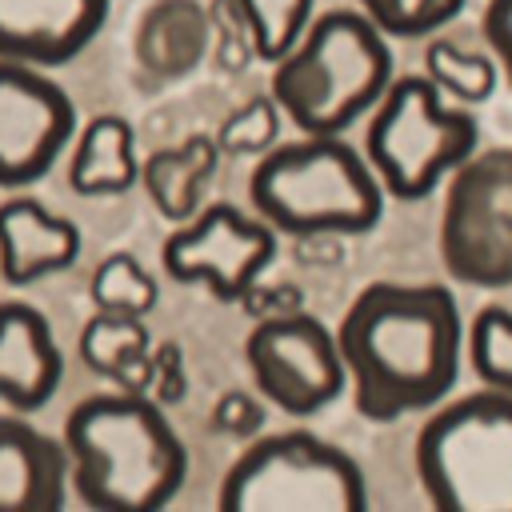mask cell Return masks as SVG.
I'll list each match as a JSON object with an SVG mask.
<instances>
[{
  "mask_svg": "<svg viewBox=\"0 0 512 512\" xmlns=\"http://www.w3.org/2000/svg\"><path fill=\"white\" fill-rule=\"evenodd\" d=\"M440 256L460 284L512 288V144L472 152L448 176Z\"/></svg>",
  "mask_w": 512,
  "mask_h": 512,
  "instance_id": "ba28073f",
  "label": "cell"
},
{
  "mask_svg": "<svg viewBox=\"0 0 512 512\" xmlns=\"http://www.w3.org/2000/svg\"><path fill=\"white\" fill-rule=\"evenodd\" d=\"M80 228L44 208L36 196H8L0 204V280L24 288L76 264Z\"/></svg>",
  "mask_w": 512,
  "mask_h": 512,
  "instance_id": "9a60e30c",
  "label": "cell"
},
{
  "mask_svg": "<svg viewBox=\"0 0 512 512\" xmlns=\"http://www.w3.org/2000/svg\"><path fill=\"white\" fill-rule=\"evenodd\" d=\"M468 0H360V12L384 32L400 40H420L464 12Z\"/></svg>",
  "mask_w": 512,
  "mask_h": 512,
  "instance_id": "603a6c76",
  "label": "cell"
},
{
  "mask_svg": "<svg viewBox=\"0 0 512 512\" xmlns=\"http://www.w3.org/2000/svg\"><path fill=\"white\" fill-rule=\"evenodd\" d=\"M76 136L68 92L32 64L0 60V188H28L52 172Z\"/></svg>",
  "mask_w": 512,
  "mask_h": 512,
  "instance_id": "8fae6325",
  "label": "cell"
},
{
  "mask_svg": "<svg viewBox=\"0 0 512 512\" xmlns=\"http://www.w3.org/2000/svg\"><path fill=\"white\" fill-rule=\"evenodd\" d=\"M244 364L256 392L288 416H316L348 388L336 332L312 312L260 316L244 340Z\"/></svg>",
  "mask_w": 512,
  "mask_h": 512,
  "instance_id": "9c48e42d",
  "label": "cell"
},
{
  "mask_svg": "<svg viewBox=\"0 0 512 512\" xmlns=\"http://www.w3.org/2000/svg\"><path fill=\"white\" fill-rule=\"evenodd\" d=\"M424 76L440 88V96H452L460 104H480L496 92V64L484 52L460 48L452 40H432L424 48Z\"/></svg>",
  "mask_w": 512,
  "mask_h": 512,
  "instance_id": "d6986e66",
  "label": "cell"
},
{
  "mask_svg": "<svg viewBox=\"0 0 512 512\" xmlns=\"http://www.w3.org/2000/svg\"><path fill=\"white\" fill-rule=\"evenodd\" d=\"M248 200L272 232L360 236L384 216V188L344 136H300L260 152Z\"/></svg>",
  "mask_w": 512,
  "mask_h": 512,
  "instance_id": "277c9868",
  "label": "cell"
},
{
  "mask_svg": "<svg viewBox=\"0 0 512 512\" xmlns=\"http://www.w3.org/2000/svg\"><path fill=\"white\" fill-rule=\"evenodd\" d=\"M480 144V128L428 76H392L364 128V160L384 196L424 200Z\"/></svg>",
  "mask_w": 512,
  "mask_h": 512,
  "instance_id": "8992f818",
  "label": "cell"
},
{
  "mask_svg": "<svg viewBox=\"0 0 512 512\" xmlns=\"http://www.w3.org/2000/svg\"><path fill=\"white\" fill-rule=\"evenodd\" d=\"M220 168V144L204 132L180 140V144H168V148H156L144 164H140V180L148 200L156 204V212L172 224H184L200 212V200H204V188L212 184Z\"/></svg>",
  "mask_w": 512,
  "mask_h": 512,
  "instance_id": "2e32d148",
  "label": "cell"
},
{
  "mask_svg": "<svg viewBox=\"0 0 512 512\" xmlns=\"http://www.w3.org/2000/svg\"><path fill=\"white\" fill-rule=\"evenodd\" d=\"M216 504L220 512H364L368 484L340 444L288 428L240 448Z\"/></svg>",
  "mask_w": 512,
  "mask_h": 512,
  "instance_id": "52a82bcc",
  "label": "cell"
},
{
  "mask_svg": "<svg viewBox=\"0 0 512 512\" xmlns=\"http://www.w3.org/2000/svg\"><path fill=\"white\" fill-rule=\"evenodd\" d=\"M392 84L388 36L356 8L316 16L272 64V100L304 136H344Z\"/></svg>",
  "mask_w": 512,
  "mask_h": 512,
  "instance_id": "3957f363",
  "label": "cell"
},
{
  "mask_svg": "<svg viewBox=\"0 0 512 512\" xmlns=\"http://www.w3.org/2000/svg\"><path fill=\"white\" fill-rule=\"evenodd\" d=\"M412 456L432 508L512 512V396L476 388L432 404Z\"/></svg>",
  "mask_w": 512,
  "mask_h": 512,
  "instance_id": "5b68a950",
  "label": "cell"
},
{
  "mask_svg": "<svg viewBox=\"0 0 512 512\" xmlns=\"http://www.w3.org/2000/svg\"><path fill=\"white\" fill-rule=\"evenodd\" d=\"M244 20H248V36L260 60L276 64L312 24V4L316 0H236Z\"/></svg>",
  "mask_w": 512,
  "mask_h": 512,
  "instance_id": "7402d4cb",
  "label": "cell"
},
{
  "mask_svg": "<svg viewBox=\"0 0 512 512\" xmlns=\"http://www.w3.org/2000/svg\"><path fill=\"white\" fill-rule=\"evenodd\" d=\"M88 296L96 312H116V316H148L160 300L156 280L144 272V264L132 252H112L96 264L88 280Z\"/></svg>",
  "mask_w": 512,
  "mask_h": 512,
  "instance_id": "ffe728a7",
  "label": "cell"
},
{
  "mask_svg": "<svg viewBox=\"0 0 512 512\" xmlns=\"http://www.w3.org/2000/svg\"><path fill=\"white\" fill-rule=\"evenodd\" d=\"M336 348L356 400L372 424L440 404L464 364L460 304L440 284L376 280L360 288L336 324Z\"/></svg>",
  "mask_w": 512,
  "mask_h": 512,
  "instance_id": "6da1fadb",
  "label": "cell"
},
{
  "mask_svg": "<svg viewBox=\"0 0 512 512\" xmlns=\"http://www.w3.org/2000/svg\"><path fill=\"white\" fill-rule=\"evenodd\" d=\"M68 500L64 444L24 420L0 416V512H60Z\"/></svg>",
  "mask_w": 512,
  "mask_h": 512,
  "instance_id": "5bb4252c",
  "label": "cell"
},
{
  "mask_svg": "<svg viewBox=\"0 0 512 512\" xmlns=\"http://www.w3.org/2000/svg\"><path fill=\"white\" fill-rule=\"evenodd\" d=\"M480 32H484V44H488L496 72L512 88V0H488L484 16H480Z\"/></svg>",
  "mask_w": 512,
  "mask_h": 512,
  "instance_id": "d4e9b609",
  "label": "cell"
},
{
  "mask_svg": "<svg viewBox=\"0 0 512 512\" xmlns=\"http://www.w3.org/2000/svg\"><path fill=\"white\" fill-rule=\"evenodd\" d=\"M68 488L92 512H160L188 480V448L164 408L136 392H96L68 408L60 432Z\"/></svg>",
  "mask_w": 512,
  "mask_h": 512,
  "instance_id": "7a4b0ae2",
  "label": "cell"
},
{
  "mask_svg": "<svg viewBox=\"0 0 512 512\" xmlns=\"http://www.w3.org/2000/svg\"><path fill=\"white\" fill-rule=\"evenodd\" d=\"M80 360L112 376L124 388L144 392L148 372H152V332L144 316H116V312H96L80 328Z\"/></svg>",
  "mask_w": 512,
  "mask_h": 512,
  "instance_id": "ac0fdd59",
  "label": "cell"
},
{
  "mask_svg": "<svg viewBox=\"0 0 512 512\" xmlns=\"http://www.w3.org/2000/svg\"><path fill=\"white\" fill-rule=\"evenodd\" d=\"M64 380V352L48 316L28 300L0 304V404L40 412Z\"/></svg>",
  "mask_w": 512,
  "mask_h": 512,
  "instance_id": "4fadbf2b",
  "label": "cell"
},
{
  "mask_svg": "<svg viewBox=\"0 0 512 512\" xmlns=\"http://www.w3.org/2000/svg\"><path fill=\"white\" fill-rule=\"evenodd\" d=\"M464 356L484 388L512 396V308L484 304L464 328Z\"/></svg>",
  "mask_w": 512,
  "mask_h": 512,
  "instance_id": "44dd1931",
  "label": "cell"
},
{
  "mask_svg": "<svg viewBox=\"0 0 512 512\" xmlns=\"http://www.w3.org/2000/svg\"><path fill=\"white\" fill-rule=\"evenodd\" d=\"M216 428L220 432H228V436H244V432H252L256 424H260V404L248 396V392H224L220 396V404H216Z\"/></svg>",
  "mask_w": 512,
  "mask_h": 512,
  "instance_id": "484cf974",
  "label": "cell"
},
{
  "mask_svg": "<svg viewBox=\"0 0 512 512\" xmlns=\"http://www.w3.org/2000/svg\"><path fill=\"white\" fill-rule=\"evenodd\" d=\"M276 256V232L236 204H208L160 244V264L180 284H204L216 300H244Z\"/></svg>",
  "mask_w": 512,
  "mask_h": 512,
  "instance_id": "30bf717a",
  "label": "cell"
},
{
  "mask_svg": "<svg viewBox=\"0 0 512 512\" xmlns=\"http://www.w3.org/2000/svg\"><path fill=\"white\" fill-rule=\"evenodd\" d=\"M280 132V108L272 96H252L240 112L220 124V148L228 152H268Z\"/></svg>",
  "mask_w": 512,
  "mask_h": 512,
  "instance_id": "cb8c5ba5",
  "label": "cell"
},
{
  "mask_svg": "<svg viewBox=\"0 0 512 512\" xmlns=\"http://www.w3.org/2000/svg\"><path fill=\"white\" fill-rule=\"evenodd\" d=\"M140 180L136 160V136L124 116H92L72 136V160H68V184L80 196H120Z\"/></svg>",
  "mask_w": 512,
  "mask_h": 512,
  "instance_id": "e0dca14e",
  "label": "cell"
},
{
  "mask_svg": "<svg viewBox=\"0 0 512 512\" xmlns=\"http://www.w3.org/2000/svg\"><path fill=\"white\" fill-rule=\"evenodd\" d=\"M112 0H0V60L60 68L80 56L108 20Z\"/></svg>",
  "mask_w": 512,
  "mask_h": 512,
  "instance_id": "7c38bea8",
  "label": "cell"
}]
</instances>
